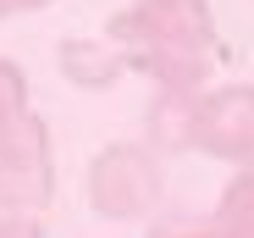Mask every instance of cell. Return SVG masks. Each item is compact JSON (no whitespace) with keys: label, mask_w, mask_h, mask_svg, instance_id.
<instances>
[{"label":"cell","mask_w":254,"mask_h":238,"mask_svg":"<svg viewBox=\"0 0 254 238\" xmlns=\"http://www.w3.org/2000/svg\"><path fill=\"white\" fill-rule=\"evenodd\" d=\"M22 111H28V78H22V67L11 56H0V128L11 116H22Z\"/></svg>","instance_id":"cell-8"},{"label":"cell","mask_w":254,"mask_h":238,"mask_svg":"<svg viewBox=\"0 0 254 238\" xmlns=\"http://www.w3.org/2000/svg\"><path fill=\"white\" fill-rule=\"evenodd\" d=\"M56 200V139L33 105L0 128V216H39Z\"/></svg>","instance_id":"cell-3"},{"label":"cell","mask_w":254,"mask_h":238,"mask_svg":"<svg viewBox=\"0 0 254 238\" xmlns=\"http://www.w3.org/2000/svg\"><path fill=\"white\" fill-rule=\"evenodd\" d=\"M0 238H45L39 216H0Z\"/></svg>","instance_id":"cell-10"},{"label":"cell","mask_w":254,"mask_h":238,"mask_svg":"<svg viewBox=\"0 0 254 238\" xmlns=\"http://www.w3.org/2000/svg\"><path fill=\"white\" fill-rule=\"evenodd\" d=\"M238 172H249V177H254V155H249V161H243V166H238Z\"/></svg>","instance_id":"cell-12"},{"label":"cell","mask_w":254,"mask_h":238,"mask_svg":"<svg viewBox=\"0 0 254 238\" xmlns=\"http://www.w3.org/2000/svg\"><path fill=\"white\" fill-rule=\"evenodd\" d=\"M144 238H210V211L204 216H193V211H160Z\"/></svg>","instance_id":"cell-9"},{"label":"cell","mask_w":254,"mask_h":238,"mask_svg":"<svg viewBox=\"0 0 254 238\" xmlns=\"http://www.w3.org/2000/svg\"><path fill=\"white\" fill-rule=\"evenodd\" d=\"M210 238H254V177L238 172L227 188L216 211H210Z\"/></svg>","instance_id":"cell-7"},{"label":"cell","mask_w":254,"mask_h":238,"mask_svg":"<svg viewBox=\"0 0 254 238\" xmlns=\"http://www.w3.org/2000/svg\"><path fill=\"white\" fill-rule=\"evenodd\" d=\"M166 200V161L144 139H111L89 161V205L105 222H155Z\"/></svg>","instance_id":"cell-2"},{"label":"cell","mask_w":254,"mask_h":238,"mask_svg":"<svg viewBox=\"0 0 254 238\" xmlns=\"http://www.w3.org/2000/svg\"><path fill=\"white\" fill-rule=\"evenodd\" d=\"M199 100H204V89H149V105H144V144L160 155V161H166V155L193 150Z\"/></svg>","instance_id":"cell-5"},{"label":"cell","mask_w":254,"mask_h":238,"mask_svg":"<svg viewBox=\"0 0 254 238\" xmlns=\"http://www.w3.org/2000/svg\"><path fill=\"white\" fill-rule=\"evenodd\" d=\"M193 150L210 155V161H227V166H243L249 161V155H254V83L204 89Z\"/></svg>","instance_id":"cell-4"},{"label":"cell","mask_w":254,"mask_h":238,"mask_svg":"<svg viewBox=\"0 0 254 238\" xmlns=\"http://www.w3.org/2000/svg\"><path fill=\"white\" fill-rule=\"evenodd\" d=\"M56 67L83 94H105V89H116L122 78L133 72V61H127L122 45H111V39H61L56 45Z\"/></svg>","instance_id":"cell-6"},{"label":"cell","mask_w":254,"mask_h":238,"mask_svg":"<svg viewBox=\"0 0 254 238\" xmlns=\"http://www.w3.org/2000/svg\"><path fill=\"white\" fill-rule=\"evenodd\" d=\"M50 0H0V17H11V11H45Z\"/></svg>","instance_id":"cell-11"},{"label":"cell","mask_w":254,"mask_h":238,"mask_svg":"<svg viewBox=\"0 0 254 238\" xmlns=\"http://www.w3.org/2000/svg\"><path fill=\"white\" fill-rule=\"evenodd\" d=\"M105 39L122 45L149 89H210V72L221 61L210 0H127L105 22Z\"/></svg>","instance_id":"cell-1"}]
</instances>
